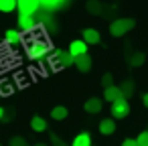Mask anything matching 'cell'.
<instances>
[{"mask_svg": "<svg viewBox=\"0 0 148 146\" xmlns=\"http://www.w3.org/2000/svg\"><path fill=\"white\" fill-rule=\"evenodd\" d=\"M73 65H75L81 73H87V71L91 69V57H89L87 53L77 55V57H73Z\"/></svg>", "mask_w": 148, "mask_h": 146, "instance_id": "obj_7", "label": "cell"}, {"mask_svg": "<svg viewBox=\"0 0 148 146\" xmlns=\"http://www.w3.org/2000/svg\"><path fill=\"white\" fill-rule=\"evenodd\" d=\"M8 146H27V140L23 136H14V138H10Z\"/></svg>", "mask_w": 148, "mask_h": 146, "instance_id": "obj_20", "label": "cell"}, {"mask_svg": "<svg viewBox=\"0 0 148 146\" xmlns=\"http://www.w3.org/2000/svg\"><path fill=\"white\" fill-rule=\"evenodd\" d=\"M35 146H45V144H35Z\"/></svg>", "mask_w": 148, "mask_h": 146, "instance_id": "obj_28", "label": "cell"}, {"mask_svg": "<svg viewBox=\"0 0 148 146\" xmlns=\"http://www.w3.org/2000/svg\"><path fill=\"white\" fill-rule=\"evenodd\" d=\"M71 146H91V136H89L87 132H81V134H77V136L73 138Z\"/></svg>", "mask_w": 148, "mask_h": 146, "instance_id": "obj_16", "label": "cell"}, {"mask_svg": "<svg viewBox=\"0 0 148 146\" xmlns=\"http://www.w3.org/2000/svg\"><path fill=\"white\" fill-rule=\"evenodd\" d=\"M142 104H144V108H148V91L142 95Z\"/></svg>", "mask_w": 148, "mask_h": 146, "instance_id": "obj_26", "label": "cell"}, {"mask_svg": "<svg viewBox=\"0 0 148 146\" xmlns=\"http://www.w3.org/2000/svg\"><path fill=\"white\" fill-rule=\"evenodd\" d=\"M134 27H136L134 19H116V21L110 25V35H112V37H124V35L130 33Z\"/></svg>", "mask_w": 148, "mask_h": 146, "instance_id": "obj_2", "label": "cell"}, {"mask_svg": "<svg viewBox=\"0 0 148 146\" xmlns=\"http://www.w3.org/2000/svg\"><path fill=\"white\" fill-rule=\"evenodd\" d=\"M108 85H112V75L110 73L103 75V87H108Z\"/></svg>", "mask_w": 148, "mask_h": 146, "instance_id": "obj_24", "label": "cell"}, {"mask_svg": "<svg viewBox=\"0 0 148 146\" xmlns=\"http://www.w3.org/2000/svg\"><path fill=\"white\" fill-rule=\"evenodd\" d=\"M81 39H83L87 45H97V43L101 41V35H99V31H95V29H83V31H81Z\"/></svg>", "mask_w": 148, "mask_h": 146, "instance_id": "obj_8", "label": "cell"}, {"mask_svg": "<svg viewBox=\"0 0 148 146\" xmlns=\"http://www.w3.org/2000/svg\"><path fill=\"white\" fill-rule=\"evenodd\" d=\"M51 140H53V142H55L57 146H65V144H63V142H61V140H59V138H57L55 134H51Z\"/></svg>", "mask_w": 148, "mask_h": 146, "instance_id": "obj_25", "label": "cell"}, {"mask_svg": "<svg viewBox=\"0 0 148 146\" xmlns=\"http://www.w3.org/2000/svg\"><path fill=\"white\" fill-rule=\"evenodd\" d=\"M49 65H51V69H61V67L73 65V57L69 55V51H55V59L51 57Z\"/></svg>", "mask_w": 148, "mask_h": 146, "instance_id": "obj_4", "label": "cell"}, {"mask_svg": "<svg viewBox=\"0 0 148 146\" xmlns=\"http://www.w3.org/2000/svg\"><path fill=\"white\" fill-rule=\"evenodd\" d=\"M118 97H122V89H120L118 85H114V83H112V85H108V87L103 89V99H106V101H110V104H112V101H114V99H118Z\"/></svg>", "mask_w": 148, "mask_h": 146, "instance_id": "obj_12", "label": "cell"}, {"mask_svg": "<svg viewBox=\"0 0 148 146\" xmlns=\"http://www.w3.org/2000/svg\"><path fill=\"white\" fill-rule=\"evenodd\" d=\"M136 144H138V146H148V132H146V130L136 136Z\"/></svg>", "mask_w": 148, "mask_h": 146, "instance_id": "obj_19", "label": "cell"}, {"mask_svg": "<svg viewBox=\"0 0 148 146\" xmlns=\"http://www.w3.org/2000/svg\"><path fill=\"white\" fill-rule=\"evenodd\" d=\"M87 43L83 41V39H77V41H71V45H69V55L71 57H77V55H83V53H87Z\"/></svg>", "mask_w": 148, "mask_h": 146, "instance_id": "obj_9", "label": "cell"}, {"mask_svg": "<svg viewBox=\"0 0 148 146\" xmlns=\"http://www.w3.org/2000/svg\"><path fill=\"white\" fill-rule=\"evenodd\" d=\"M122 146H138V144H136V140H134V138H126V140L122 142Z\"/></svg>", "mask_w": 148, "mask_h": 146, "instance_id": "obj_23", "label": "cell"}, {"mask_svg": "<svg viewBox=\"0 0 148 146\" xmlns=\"http://www.w3.org/2000/svg\"><path fill=\"white\" fill-rule=\"evenodd\" d=\"M51 51H53V49H51V45H49L45 39H31V43L27 45V55H29L33 61L45 59Z\"/></svg>", "mask_w": 148, "mask_h": 146, "instance_id": "obj_1", "label": "cell"}, {"mask_svg": "<svg viewBox=\"0 0 148 146\" xmlns=\"http://www.w3.org/2000/svg\"><path fill=\"white\" fill-rule=\"evenodd\" d=\"M142 61H144V55H142V53H136V55H132V57H130V63H132L134 67L142 65Z\"/></svg>", "mask_w": 148, "mask_h": 146, "instance_id": "obj_21", "label": "cell"}, {"mask_svg": "<svg viewBox=\"0 0 148 146\" xmlns=\"http://www.w3.org/2000/svg\"><path fill=\"white\" fill-rule=\"evenodd\" d=\"M31 128H33L35 132H45V130H47V120L41 118V116H33V118H31Z\"/></svg>", "mask_w": 148, "mask_h": 146, "instance_id": "obj_15", "label": "cell"}, {"mask_svg": "<svg viewBox=\"0 0 148 146\" xmlns=\"http://www.w3.org/2000/svg\"><path fill=\"white\" fill-rule=\"evenodd\" d=\"M39 2H41V8H45V10H57V8L65 6L67 0H39Z\"/></svg>", "mask_w": 148, "mask_h": 146, "instance_id": "obj_14", "label": "cell"}, {"mask_svg": "<svg viewBox=\"0 0 148 146\" xmlns=\"http://www.w3.org/2000/svg\"><path fill=\"white\" fill-rule=\"evenodd\" d=\"M128 114H130V101H128L124 95L112 101V118H114V120H122V118H126Z\"/></svg>", "mask_w": 148, "mask_h": 146, "instance_id": "obj_3", "label": "cell"}, {"mask_svg": "<svg viewBox=\"0 0 148 146\" xmlns=\"http://www.w3.org/2000/svg\"><path fill=\"white\" fill-rule=\"evenodd\" d=\"M0 93H12V87L8 83H0Z\"/></svg>", "mask_w": 148, "mask_h": 146, "instance_id": "obj_22", "label": "cell"}, {"mask_svg": "<svg viewBox=\"0 0 148 146\" xmlns=\"http://www.w3.org/2000/svg\"><path fill=\"white\" fill-rule=\"evenodd\" d=\"M2 118H4V108L0 106V120H2Z\"/></svg>", "mask_w": 148, "mask_h": 146, "instance_id": "obj_27", "label": "cell"}, {"mask_svg": "<svg viewBox=\"0 0 148 146\" xmlns=\"http://www.w3.org/2000/svg\"><path fill=\"white\" fill-rule=\"evenodd\" d=\"M23 41V33L21 31H14V29H8L4 33V43L6 45H18Z\"/></svg>", "mask_w": 148, "mask_h": 146, "instance_id": "obj_13", "label": "cell"}, {"mask_svg": "<svg viewBox=\"0 0 148 146\" xmlns=\"http://www.w3.org/2000/svg\"><path fill=\"white\" fill-rule=\"evenodd\" d=\"M101 106H103V99H99V97H89L83 104V108H85L87 114H99L101 112Z\"/></svg>", "mask_w": 148, "mask_h": 146, "instance_id": "obj_10", "label": "cell"}, {"mask_svg": "<svg viewBox=\"0 0 148 146\" xmlns=\"http://www.w3.org/2000/svg\"><path fill=\"white\" fill-rule=\"evenodd\" d=\"M67 108H63V106H57V108H53L51 110V118L53 120H57V122H61V120H65L67 118Z\"/></svg>", "mask_w": 148, "mask_h": 146, "instance_id": "obj_17", "label": "cell"}, {"mask_svg": "<svg viewBox=\"0 0 148 146\" xmlns=\"http://www.w3.org/2000/svg\"><path fill=\"white\" fill-rule=\"evenodd\" d=\"M18 29L23 33H33L37 29V19L33 14H18Z\"/></svg>", "mask_w": 148, "mask_h": 146, "instance_id": "obj_6", "label": "cell"}, {"mask_svg": "<svg viewBox=\"0 0 148 146\" xmlns=\"http://www.w3.org/2000/svg\"><path fill=\"white\" fill-rule=\"evenodd\" d=\"M41 8L39 0H16V10L18 14H37V10Z\"/></svg>", "mask_w": 148, "mask_h": 146, "instance_id": "obj_5", "label": "cell"}, {"mask_svg": "<svg viewBox=\"0 0 148 146\" xmlns=\"http://www.w3.org/2000/svg\"><path fill=\"white\" fill-rule=\"evenodd\" d=\"M16 0H0V12H14Z\"/></svg>", "mask_w": 148, "mask_h": 146, "instance_id": "obj_18", "label": "cell"}, {"mask_svg": "<svg viewBox=\"0 0 148 146\" xmlns=\"http://www.w3.org/2000/svg\"><path fill=\"white\" fill-rule=\"evenodd\" d=\"M116 132V120L114 118H103L99 122V134L101 136H112Z\"/></svg>", "mask_w": 148, "mask_h": 146, "instance_id": "obj_11", "label": "cell"}]
</instances>
